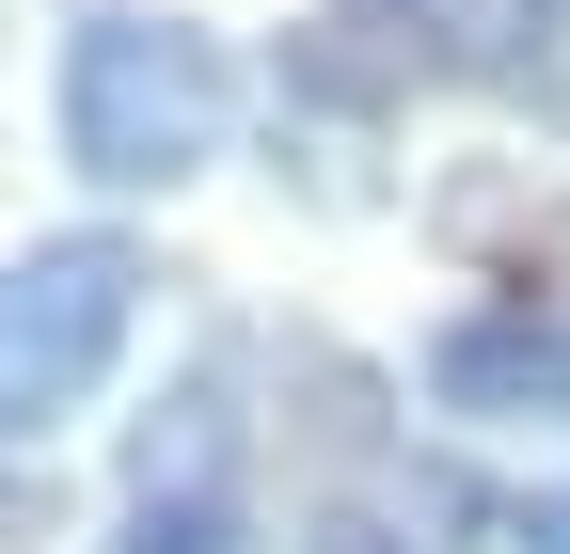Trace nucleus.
Here are the masks:
<instances>
[{"label": "nucleus", "mask_w": 570, "mask_h": 554, "mask_svg": "<svg viewBox=\"0 0 570 554\" xmlns=\"http://www.w3.org/2000/svg\"><path fill=\"white\" fill-rule=\"evenodd\" d=\"M223 48H206L190 17H80V48H63V159H80L96 190H175L223 159Z\"/></svg>", "instance_id": "nucleus-1"}, {"label": "nucleus", "mask_w": 570, "mask_h": 554, "mask_svg": "<svg viewBox=\"0 0 570 554\" xmlns=\"http://www.w3.org/2000/svg\"><path fill=\"white\" fill-rule=\"evenodd\" d=\"M111 554H254V412H238V365L223 349L127 428Z\"/></svg>", "instance_id": "nucleus-2"}, {"label": "nucleus", "mask_w": 570, "mask_h": 554, "mask_svg": "<svg viewBox=\"0 0 570 554\" xmlns=\"http://www.w3.org/2000/svg\"><path fill=\"white\" fill-rule=\"evenodd\" d=\"M127 317H142V254L127 238H32L0 269V444L80 412L111 380V349H127Z\"/></svg>", "instance_id": "nucleus-3"}, {"label": "nucleus", "mask_w": 570, "mask_h": 554, "mask_svg": "<svg viewBox=\"0 0 570 554\" xmlns=\"http://www.w3.org/2000/svg\"><path fill=\"white\" fill-rule=\"evenodd\" d=\"M333 17L396 63V96L412 80H491V96L570 127V0H333Z\"/></svg>", "instance_id": "nucleus-4"}, {"label": "nucleus", "mask_w": 570, "mask_h": 554, "mask_svg": "<svg viewBox=\"0 0 570 554\" xmlns=\"http://www.w3.org/2000/svg\"><path fill=\"white\" fill-rule=\"evenodd\" d=\"M428 396L460 428H570V317H539V301L444 317L428 333Z\"/></svg>", "instance_id": "nucleus-5"}, {"label": "nucleus", "mask_w": 570, "mask_h": 554, "mask_svg": "<svg viewBox=\"0 0 570 554\" xmlns=\"http://www.w3.org/2000/svg\"><path fill=\"white\" fill-rule=\"evenodd\" d=\"M285 80H302L317 111H381V96H396V63H381L365 32H348V17H317L302 48H285Z\"/></svg>", "instance_id": "nucleus-6"}, {"label": "nucleus", "mask_w": 570, "mask_h": 554, "mask_svg": "<svg viewBox=\"0 0 570 554\" xmlns=\"http://www.w3.org/2000/svg\"><path fill=\"white\" fill-rule=\"evenodd\" d=\"M302 554H412V538H396V523H381V507H333V523H317V538H302Z\"/></svg>", "instance_id": "nucleus-7"}, {"label": "nucleus", "mask_w": 570, "mask_h": 554, "mask_svg": "<svg viewBox=\"0 0 570 554\" xmlns=\"http://www.w3.org/2000/svg\"><path fill=\"white\" fill-rule=\"evenodd\" d=\"M508 538H523V554H570V492H539V507H523Z\"/></svg>", "instance_id": "nucleus-8"}]
</instances>
